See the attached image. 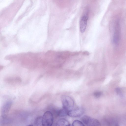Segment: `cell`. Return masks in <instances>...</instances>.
<instances>
[{"label":"cell","mask_w":126,"mask_h":126,"mask_svg":"<svg viewBox=\"0 0 126 126\" xmlns=\"http://www.w3.org/2000/svg\"><path fill=\"white\" fill-rule=\"evenodd\" d=\"M89 8L86 7L84 9L80 18L79 26L80 31L81 33L84 32L85 30L89 18Z\"/></svg>","instance_id":"6da1fadb"},{"label":"cell","mask_w":126,"mask_h":126,"mask_svg":"<svg viewBox=\"0 0 126 126\" xmlns=\"http://www.w3.org/2000/svg\"><path fill=\"white\" fill-rule=\"evenodd\" d=\"M61 100L63 107L68 111L73 109L74 101L71 97L68 96L63 95L61 96Z\"/></svg>","instance_id":"7a4b0ae2"},{"label":"cell","mask_w":126,"mask_h":126,"mask_svg":"<svg viewBox=\"0 0 126 126\" xmlns=\"http://www.w3.org/2000/svg\"><path fill=\"white\" fill-rule=\"evenodd\" d=\"M42 124L44 126H51L54 121L53 114L49 111H47L42 116Z\"/></svg>","instance_id":"3957f363"},{"label":"cell","mask_w":126,"mask_h":126,"mask_svg":"<svg viewBox=\"0 0 126 126\" xmlns=\"http://www.w3.org/2000/svg\"><path fill=\"white\" fill-rule=\"evenodd\" d=\"M84 124L88 126H99L101 125L97 119L89 116L84 115L81 119Z\"/></svg>","instance_id":"277c9868"},{"label":"cell","mask_w":126,"mask_h":126,"mask_svg":"<svg viewBox=\"0 0 126 126\" xmlns=\"http://www.w3.org/2000/svg\"><path fill=\"white\" fill-rule=\"evenodd\" d=\"M84 112V109L82 108H78L69 111L68 115L72 117H78L82 115Z\"/></svg>","instance_id":"5b68a950"},{"label":"cell","mask_w":126,"mask_h":126,"mask_svg":"<svg viewBox=\"0 0 126 126\" xmlns=\"http://www.w3.org/2000/svg\"><path fill=\"white\" fill-rule=\"evenodd\" d=\"M120 27L118 22H116L115 24L113 41L114 43L117 44L119 43L120 38Z\"/></svg>","instance_id":"8992f818"},{"label":"cell","mask_w":126,"mask_h":126,"mask_svg":"<svg viewBox=\"0 0 126 126\" xmlns=\"http://www.w3.org/2000/svg\"><path fill=\"white\" fill-rule=\"evenodd\" d=\"M12 103L11 101L6 102L3 106L1 110V115L2 117H6L10 110Z\"/></svg>","instance_id":"52a82bcc"},{"label":"cell","mask_w":126,"mask_h":126,"mask_svg":"<svg viewBox=\"0 0 126 126\" xmlns=\"http://www.w3.org/2000/svg\"><path fill=\"white\" fill-rule=\"evenodd\" d=\"M56 125L58 126H70L69 122L66 119L61 118L59 119L56 123Z\"/></svg>","instance_id":"ba28073f"},{"label":"cell","mask_w":126,"mask_h":126,"mask_svg":"<svg viewBox=\"0 0 126 126\" xmlns=\"http://www.w3.org/2000/svg\"><path fill=\"white\" fill-rule=\"evenodd\" d=\"M68 111L66 109L63 107L58 111L57 114L60 117H66L68 115Z\"/></svg>","instance_id":"9c48e42d"},{"label":"cell","mask_w":126,"mask_h":126,"mask_svg":"<svg viewBox=\"0 0 126 126\" xmlns=\"http://www.w3.org/2000/svg\"><path fill=\"white\" fill-rule=\"evenodd\" d=\"M42 117L39 116L37 117L35 120L34 124L36 126H43L42 124Z\"/></svg>","instance_id":"30bf717a"},{"label":"cell","mask_w":126,"mask_h":126,"mask_svg":"<svg viewBox=\"0 0 126 126\" xmlns=\"http://www.w3.org/2000/svg\"><path fill=\"white\" fill-rule=\"evenodd\" d=\"M72 126H84V125L81 121L78 120H74L72 123Z\"/></svg>","instance_id":"8fae6325"},{"label":"cell","mask_w":126,"mask_h":126,"mask_svg":"<svg viewBox=\"0 0 126 126\" xmlns=\"http://www.w3.org/2000/svg\"><path fill=\"white\" fill-rule=\"evenodd\" d=\"M102 95V93L99 91H96L94 92L93 95L96 98H98L100 97Z\"/></svg>","instance_id":"7c38bea8"},{"label":"cell","mask_w":126,"mask_h":126,"mask_svg":"<svg viewBox=\"0 0 126 126\" xmlns=\"http://www.w3.org/2000/svg\"><path fill=\"white\" fill-rule=\"evenodd\" d=\"M116 92L117 94H119L120 93V89L119 88H117L116 89Z\"/></svg>","instance_id":"4fadbf2b"},{"label":"cell","mask_w":126,"mask_h":126,"mask_svg":"<svg viewBox=\"0 0 126 126\" xmlns=\"http://www.w3.org/2000/svg\"><path fill=\"white\" fill-rule=\"evenodd\" d=\"M33 126V125H28V126Z\"/></svg>","instance_id":"5bb4252c"}]
</instances>
